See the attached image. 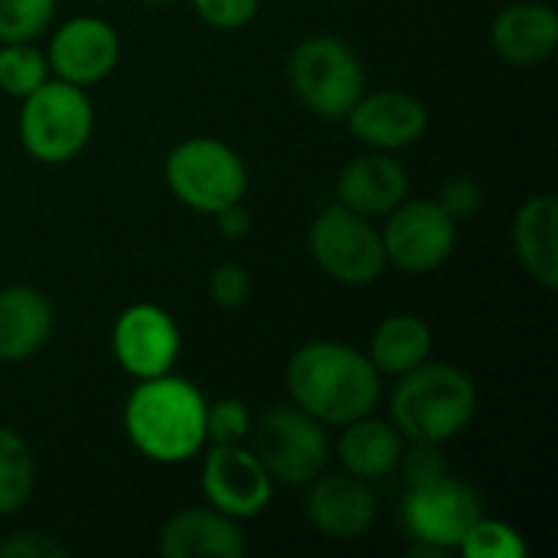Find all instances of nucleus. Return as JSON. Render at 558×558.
<instances>
[{
  "label": "nucleus",
  "instance_id": "26",
  "mask_svg": "<svg viewBox=\"0 0 558 558\" xmlns=\"http://www.w3.org/2000/svg\"><path fill=\"white\" fill-rule=\"evenodd\" d=\"M56 0H0V43H33L52 23Z\"/></svg>",
  "mask_w": 558,
  "mask_h": 558
},
{
  "label": "nucleus",
  "instance_id": "5",
  "mask_svg": "<svg viewBox=\"0 0 558 558\" xmlns=\"http://www.w3.org/2000/svg\"><path fill=\"white\" fill-rule=\"evenodd\" d=\"M288 78L294 95L320 118H347V111L366 92V72L356 52L337 36H307L288 59Z\"/></svg>",
  "mask_w": 558,
  "mask_h": 558
},
{
  "label": "nucleus",
  "instance_id": "10",
  "mask_svg": "<svg viewBox=\"0 0 558 558\" xmlns=\"http://www.w3.org/2000/svg\"><path fill=\"white\" fill-rule=\"evenodd\" d=\"M481 517L477 494L451 477H441L428 487L405 490L402 500V526L415 543L435 546L441 553L458 549L464 533Z\"/></svg>",
  "mask_w": 558,
  "mask_h": 558
},
{
  "label": "nucleus",
  "instance_id": "21",
  "mask_svg": "<svg viewBox=\"0 0 558 558\" xmlns=\"http://www.w3.org/2000/svg\"><path fill=\"white\" fill-rule=\"evenodd\" d=\"M337 458L347 468V474H353V477H363V481L386 477L399 468L402 435L392 422L363 415V418L343 425Z\"/></svg>",
  "mask_w": 558,
  "mask_h": 558
},
{
  "label": "nucleus",
  "instance_id": "16",
  "mask_svg": "<svg viewBox=\"0 0 558 558\" xmlns=\"http://www.w3.org/2000/svg\"><path fill=\"white\" fill-rule=\"evenodd\" d=\"M409 193V173L389 150H373L356 157L337 180L340 206L360 216H386Z\"/></svg>",
  "mask_w": 558,
  "mask_h": 558
},
{
  "label": "nucleus",
  "instance_id": "22",
  "mask_svg": "<svg viewBox=\"0 0 558 558\" xmlns=\"http://www.w3.org/2000/svg\"><path fill=\"white\" fill-rule=\"evenodd\" d=\"M432 353V330L415 314H392L386 317L373 340H369V360L386 376H405L415 366H422Z\"/></svg>",
  "mask_w": 558,
  "mask_h": 558
},
{
  "label": "nucleus",
  "instance_id": "25",
  "mask_svg": "<svg viewBox=\"0 0 558 558\" xmlns=\"http://www.w3.org/2000/svg\"><path fill=\"white\" fill-rule=\"evenodd\" d=\"M461 553L468 558H523L526 556V543H523V536L513 530V526H507V523H500V520H487L484 513L474 520V526L464 533V539H461V546H458Z\"/></svg>",
  "mask_w": 558,
  "mask_h": 558
},
{
  "label": "nucleus",
  "instance_id": "6",
  "mask_svg": "<svg viewBox=\"0 0 558 558\" xmlns=\"http://www.w3.org/2000/svg\"><path fill=\"white\" fill-rule=\"evenodd\" d=\"M170 193L206 216L242 203L248 186V170L242 157L216 137H190L177 144L163 167Z\"/></svg>",
  "mask_w": 558,
  "mask_h": 558
},
{
  "label": "nucleus",
  "instance_id": "30",
  "mask_svg": "<svg viewBox=\"0 0 558 558\" xmlns=\"http://www.w3.org/2000/svg\"><path fill=\"white\" fill-rule=\"evenodd\" d=\"M262 0H193L196 13L216 29H239L255 20Z\"/></svg>",
  "mask_w": 558,
  "mask_h": 558
},
{
  "label": "nucleus",
  "instance_id": "34",
  "mask_svg": "<svg viewBox=\"0 0 558 558\" xmlns=\"http://www.w3.org/2000/svg\"><path fill=\"white\" fill-rule=\"evenodd\" d=\"M144 3H170V0H144Z\"/></svg>",
  "mask_w": 558,
  "mask_h": 558
},
{
  "label": "nucleus",
  "instance_id": "15",
  "mask_svg": "<svg viewBox=\"0 0 558 558\" xmlns=\"http://www.w3.org/2000/svg\"><path fill=\"white\" fill-rule=\"evenodd\" d=\"M307 517L327 539H360L376 520V494L363 477L353 474L314 477L307 494Z\"/></svg>",
  "mask_w": 558,
  "mask_h": 558
},
{
  "label": "nucleus",
  "instance_id": "32",
  "mask_svg": "<svg viewBox=\"0 0 558 558\" xmlns=\"http://www.w3.org/2000/svg\"><path fill=\"white\" fill-rule=\"evenodd\" d=\"M65 546L56 543L46 533H20L7 543H0V558H62Z\"/></svg>",
  "mask_w": 558,
  "mask_h": 558
},
{
  "label": "nucleus",
  "instance_id": "20",
  "mask_svg": "<svg viewBox=\"0 0 558 558\" xmlns=\"http://www.w3.org/2000/svg\"><path fill=\"white\" fill-rule=\"evenodd\" d=\"M513 248L523 268L543 284H558V199L539 193L526 199L513 219Z\"/></svg>",
  "mask_w": 558,
  "mask_h": 558
},
{
  "label": "nucleus",
  "instance_id": "1",
  "mask_svg": "<svg viewBox=\"0 0 558 558\" xmlns=\"http://www.w3.org/2000/svg\"><path fill=\"white\" fill-rule=\"evenodd\" d=\"M288 392L298 409L324 425H350L373 415L379 402V369L347 343L317 340L288 363Z\"/></svg>",
  "mask_w": 558,
  "mask_h": 558
},
{
  "label": "nucleus",
  "instance_id": "27",
  "mask_svg": "<svg viewBox=\"0 0 558 558\" xmlns=\"http://www.w3.org/2000/svg\"><path fill=\"white\" fill-rule=\"evenodd\" d=\"M252 435V415L239 399H219L206 405V441L242 445Z\"/></svg>",
  "mask_w": 558,
  "mask_h": 558
},
{
  "label": "nucleus",
  "instance_id": "31",
  "mask_svg": "<svg viewBox=\"0 0 558 558\" xmlns=\"http://www.w3.org/2000/svg\"><path fill=\"white\" fill-rule=\"evenodd\" d=\"M441 209L458 222V219H471L477 209H481V203H484V190H481V183L477 180H471V177H451L445 186H441Z\"/></svg>",
  "mask_w": 558,
  "mask_h": 558
},
{
  "label": "nucleus",
  "instance_id": "29",
  "mask_svg": "<svg viewBox=\"0 0 558 558\" xmlns=\"http://www.w3.org/2000/svg\"><path fill=\"white\" fill-rule=\"evenodd\" d=\"M248 291H252V278H248V271H245L242 265H235V262L219 265V268L213 271V278H209V294H213V301H216L219 307H226V311L242 307V304L248 301Z\"/></svg>",
  "mask_w": 558,
  "mask_h": 558
},
{
  "label": "nucleus",
  "instance_id": "2",
  "mask_svg": "<svg viewBox=\"0 0 558 558\" xmlns=\"http://www.w3.org/2000/svg\"><path fill=\"white\" fill-rule=\"evenodd\" d=\"M124 432L154 464H183L206 445V399L180 376L137 379L124 402Z\"/></svg>",
  "mask_w": 558,
  "mask_h": 558
},
{
  "label": "nucleus",
  "instance_id": "19",
  "mask_svg": "<svg viewBox=\"0 0 558 558\" xmlns=\"http://www.w3.org/2000/svg\"><path fill=\"white\" fill-rule=\"evenodd\" d=\"M52 333V307L43 291L13 284L0 288V360L20 363L36 356Z\"/></svg>",
  "mask_w": 558,
  "mask_h": 558
},
{
  "label": "nucleus",
  "instance_id": "23",
  "mask_svg": "<svg viewBox=\"0 0 558 558\" xmlns=\"http://www.w3.org/2000/svg\"><path fill=\"white\" fill-rule=\"evenodd\" d=\"M36 484V468H33V454L26 448V441L0 425V517L16 513Z\"/></svg>",
  "mask_w": 558,
  "mask_h": 558
},
{
  "label": "nucleus",
  "instance_id": "9",
  "mask_svg": "<svg viewBox=\"0 0 558 558\" xmlns=\"http://www.w3.org/2000/svg\"><path fill=\"white\" fill-rule=\"evenodd\" d=\"M383 248L386 262L409 275H428L441 268L458 242L454 219L435 199H402L392 213H386Z\"/></svg>",
  "mask_w": 558,
  "mask_h": 558
},
{
  "label": "nucleus",
  "instance_id": "13",
  "mask_svg": "<svg viewBox=\"0 0 558 558\" xmlns=\"http://www.w3.org/2000/svg\"><path fill=\"white\" fill-rule=\"evenodd\" d=\"M118 56L121 43L111 23L98 16H75L56 29L46 62L62 82L85 88L108 78L118 65Z\"/></svg>",
  "mask_w": 558,
  "mask_h": 558
},
{
  "label": "nucleus",
  "instance_id": "4",
  "mask_svg": "<svg viewBox=\"0 0 558 558\" xmlns=\"http://www.w3.org/2000/svg\"><path fill=\"white\" fill-rule=\"evenodd\" d=\"M95 128V108L85 88L72 82H43L23 98L20 141L39 163H65L88 144Z\"/></svg>",
  "mask_w": 558,
  "mask_h": 558
},
{
  "label": "nucleus",
  "instance_id": "14",
  "mask_svg": "<svg viewBox=\"0 0 558 558\" xmlns=\"http://www.w3.org/2000/svg\"><path fill=\"white\" fill-rule=\"evenodd\" d=\"M350 134L373 150H402L415 144L428 128V108L399 88H383L373 95H360V101L347 111Z\"/></svg>",
  "mask_w": 558,
  "mask_h": 558
},
{
  "label": "nucleus",
  "instance_id": "33",
  "mask_svg": "<svg viewBox=\"0 0 558 558\" xmlns=\"http://www.w3.org/2000/svg\"><path fill=\"white\" fill-rule=\"evenodd\" d=\"M216 226L226 239H239L248 232V213L242 209V203H232V206L216 213Z\"/></svg>",
  "mask_w": 558,
  "mask_h": 558
},
{
  "label": "nucleus",
  "instance_id": "8",
  "mask_svg": "<svg viewBox=\"0 0 558 558\" xmlns=\"http://www.w3.org/2000/svg\"><path fill=\"white\" fill-rule=\"evenodd\" d=\"M311 255L327 278L350 288L373 284L386 268V248L379 229L369 222V216H360L340 203L314 219Z\"/></svg>",
  "mask_w": 558,
  "mask_h": 558
},
{
  "label": "nucleus",
  "instance_id": "11",
  "mask_svg": "<svg viewBox=\"0 0 558 558\" xmlns=\"http://www.w3.org/2000/svg\"><path fill=\"white\" fill-rule=\"evenodd\" d=\"M271 477L242 445H213L203 461V494L213 510L232 520L258 517L271 500Z\"/></svg>",
  "mask_w": 558,
  "mask_h": 558
},
{
  "label": "nucleus",
  "instance_id": "3",
  "mask_svg": "<svg viewBox=\"0 0 558 558\" xmlns=\"http://www.w3.org/2000/svg\"><path fill=\"white\" fill-rule=\"evenodd\" d=\"M389 409L392 425L405 441L445 445L471 425L477 412V389L458 366L425 360L412 373L399 376Z\"/></svg>",
  "mask_w": 558,
  "mask_h": 558
},
{
  "label": "nucleus",
  "instance_id": "12",
  "mask_svg": "<svg viewBox=\"0 0 558 558\" xmlns=\"http://www.w3.org/2000/svg\"><path fill=\"white\" fill-rule=\"evenodd\" d=\"M111 350L118 366L134 379L163 376L180 356L177 320L157 304H134L114 320Z\"/></svg>",
  "mask_w": 558,
  "mask_h": 558
},
{
  "label": "nucleus",
  "instance_id": "18",
  "mask_svg": "<svg viewBox=\"0 0 558 558\" xmlns=\"http://www.w3.org/2000/svg\"><path fill=\"white\" fill-rule=\"evenodd\" d=\"M242 553L245 536L219 510H180L160 530V556L167 558H239Z\"/></svg>",
  "mask_w": 558,
  "mask_h": 558
},
{
  "label": "nucleus",
  "instance_id": "24",
  "mask_svg": "<svg viewBox=\"0 0 558 558\" xmlns=\"http://www.w3.org/2000/svg\"><path fill=\"white\" fill-rule=\"evenodd\" d=\"M49 75L46 56L33 43H3L0 46V92L26 98Z\"/></svg>",
  "mask_w": 558,
  "mask_h": 558
},
{
  "label": "nucleus",
  "instance_id": "28",
  "mask_svg": "<svg viewBox=\"0 0 558 558\" xmlns=\"http://www.w3.org/2000/svg\"><path fill=\"white\" fill-rule=\"evenodd\" d=\"M399 468H402V477H405V490H412V487H428V484L448 477L445 458H441L438 445H428V441H412L409 451L402 448Z\"/></svg>",
  "mask_w": 558,
  "mask_h": 558
},
{
  "label": "nucleus",
  "instance_id": "7",
  "mask_svg": "<svg viewBox=\"0 0 558 558\" xmlns=\"http://www.w3.org/2000/svg\"><path fill=\"white\" fill-rule=\"evenodd\" d=\"M252 451L268 477L284 487H307L324 474L330 458L324 422L298 405L268 409L258 425H252Z\"/></svg>",
  "mask_w": 558,
  "mask_h": 558
},
{
  "label": "nucleus",
  "instance_id": "17",
  "mask_svg": "<svg viewBox=\"0 0 558 558\" xmlns=\"http://www.w3.org/2000/svg\"><path fill=\"white\" fill-rule=\"evenodd\" d=\"M490 39L500 59L513 65H539L556 52L558 13L549 3L536 0L513 3L494 20Z\"/></svg>",
  "mask_w": 558,
  "mask_h": 558
}]
</instances>
